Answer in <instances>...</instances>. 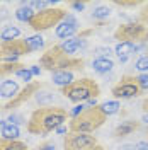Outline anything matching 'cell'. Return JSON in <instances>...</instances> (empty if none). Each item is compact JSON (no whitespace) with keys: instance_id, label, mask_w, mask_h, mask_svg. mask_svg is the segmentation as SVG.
Returning a JSON list of instances; mask_svg holds the SVG:
<instances>
[{"instance_id":"1","label":"cell","mask_w":148,"mask_h":150,"mask_svg":"<svg viewBox=\"0 0 148 150\" xmlns=\"http://www.w3.org/2000/svg\"><path fill=\"white\" fill-rule=\"evenodd\" d=\"M70 112L60 106H43L32 111L27 121V131L31 135H48L63 126Z\"/></svg>"},{"instance_id":"2","label":"cell","mask_w":148,"mask_h":150,"mask_svg":"<svg viewBox=\"0 0 148 150\" xmlns=\"http://www.w3.org/2000/svg\"><path fill=\"white\" fill-rule=\"evenodd\" d=\"M61 94L70 103L78 104V103H83V101H92L95 97H99L101 96V87L94 79L83 77V79L73 80L70 85L63 87Z\"/></svg>"},{"instance_id":"3","label":"cell","mask_w":148,"mask_h":150,"mask_svg":"<svg viewBox=\"0 0 148 150\" xmlns=\"http://www.w3.org/2000/svg\"><path fill=\"white\" fill-rule=\"evenodd\" d=\"M106 120L107 116L102 112L99 106H90V108H85L78 116L72 118L68 123V128L75 133H92V131L99 130L106 123Z\"/></svg>"},{"instance_id":"4","label":"cell","mask_w":148,"mask_h":150,"mask_svg":"<svg viewBox=\"0 0 148 150\" xmlns=\"http://www.w3.org/2000/svg\"><path fill=\"white\" fill-rule=\"evenodd\" d=\"M66 19V10L63 9H46L36 12L34 17L29 21V26L32 31L41 33V31H48L53 26H60Z\"/></svg>"},{"instance_id":"5","label":"cell","mask_w":148,"mask_h":150,"mask_svg":"<svg viewBox=\"0 0 148 150\" xmlns=\"http://www.w3.org/2000/svg\"><path fill=\"white\" fill-rule=\"evenodd\" d=\"M114 39H118L119 43H141L145 45L148 41V28L143 26L141 22H126L118 26L114 31Z\"/></svg>"},{"instance_id":"6","label":"cell","mask_w":148,"mask_h":150,"mask_svg":"<svg viewBox=\"0 0 148 150\" xmlns=\"http://www.w3.org/2000/svg\"><path fill=\"white\" fill-rule=\"evenodd\" d=\"M111 94L116 99H133L141 94V89H140L138 80L135 75H123L119 82L112 85Z\"/></svg>"},{"instance_id":"7","label":"cell","mask_w":148,"mask_h":150,"mask_svg":"<svg viewBox=\"0 0 148 150\" xmlns=\"http://www.w3.org/2000/svg\"><path fill=\"white\" fill-rule=\"evenodd\" d=\"M97 145V138L90 133L68 131L63 138V150H90Z\"/></svg>"},{"instance_id":"8","label":"cell","mask_w":148,"mask_h":150,"mask_svg":"<svg viewBox=\"0 0 148 150\" xmlns=\"http://www.w3.org/2000/svg\"><path fill=\"white\" fill-rule=\"evenodd\" d=\"M66 56H70V55H66L60 45H53V46H49L46 51L43 53L41 60H39V65H41V68H44L48 72L55 74V72L60 70V67L65 62Z\"/></svg>"},{"instance_id":"9","label":"cell","mask_w":148,"mask_h":150,"mask_svg":"<svg viewBox=\"0 0 148 150\" xmlns=\"http://www.w3.org/2000/svg\"><path fill=\"white\" fill-rule=\"evenodd\" d=\"M0 50H2V60H7V63H14L17 56L32 53V50L29 48V45H27V41H26V39L2 41Z\"/></svg>"},{"instance_id":"10","label":"cell","mask_w":148,"mask_h":150,"mask_svg":"<svg viewBox=\"0 0 148 150\" xmlns=\"http://www.w3.org/2000/svg\"><path fill=\"white\" fill-rule=\"evenodd\" d=\"M41 89V84L39 82H31V84H26V87L20 91V92L14 97V99H10V101H7V104L4 106V109H12V108H19V106H22V104L26 103V101H29L34 94L37 92Z\"/></svg>"},{"instance_id":"11","label":"cell","mask_w":148,"mask_h":150,"mask_svg":"<svg viewBox=\"0 0 148 150\" xmlns=\"http://www.w3.org/2000/svg\"><path fill=\"white\" fill-rule=\"evenodd\" d=\"M77 29H78V24H77V21H75L72 16H66L65 21H63L60 26H56V36L66 41V38L73 36L75 33H77Z\"/></svg>"},{"instance_id":"12","label":"cell","mask_w":148,"mask_h":150,"mask_svg":"<svg viewBox=\"0 0 148 150\" xmlns=\"http://www.w3.org/2000/svg\"><path fill=\"white\" fill-rule=\"evenodd\" d=\"M140 121H135V120H128V121H123L121 125H118L116 128H114V133H112V137L116 138V140H119V138H124V137H128L131 133H135V131L140 130Z\"/></svg>"},{"instance_id":"13","label":"cell","mask_w":148,"mask_h":150,"mask_svg":"<svg viewBox=\"0 0 148 150\" xmlns=\"http://www.w3.org/2000/svg\"><path fill=\"white\" fill-rule=\"evenodd\" d=\"M20 92L19 91V84L16 80H4L2 84H0V96L2 97H7V99H14L17 94Z\"/></svg>"},{"instance_id":"14","label":"cell","mask_w":148,"mask_h":150,"mask_svg":"<svg viewBox=\"0 0 148 150\" xmlns=\"http://www.w3.org/2000/svg\"><path fill=\"white\" fill-rule=\"evenodd\" d=\"M92 68L97 74H107L114 68V62L111 58H95L92 62Z\"/></svg>"},{"instance_id":"15","label":"cell","mask_w":148,"mask_h":150,"mask_svg":"<svg viewBox=\"0 0 148 150\" xmlns=\"http://www.w3.org/2000/svg\"><path fill=\"white\" fill-rule=\"evenodd\" d=\"M51 80H53L55 85H60V87L63 89V87L72 84L75 79H73V74H72V72H55L53 77H51Z\"/></svg>"},{"instance_id":"16","label":"cell","mask_w":148,"mask_h":150,"mask_svg":"<svg viewBox=\"0 0 148 150\" xmlns=\"http://www.w3.org/2000/svg\"><path fill=\"white\" fill-rule=\"evenodd\" d=\"M0 150H27V145L20 140H5L0 137Z\"/></svg>"},{"instance_id":"17","label":"cell","mask_w":148,"mask_h":150,"mask_svg":"<svg viewBox=\"0 0 148 150\" xmlns=\"http://www.w3.org/2000/svg\"><path fill=\"white\" fill-rule=\"evenodd\" d=\"M82 45H83V41H82L78 36H77V38H72V39H66V41H63L60 46L63 48V51H65L66 55L72 56V53H75V51L82 46Z\"/></svg>"},{"instance_id":"18","label":"cell","mask_w":148,"mask_h":150,"mask_svg":"<svg viewBox=\"0 0 148 150\" xmlns=\"http://www.w3.org/2000/svg\"><path fill=\"white\" fill-rule=\"evenodd\" d=\"M34 14H36V12L31 9L29 5H26V2H24V4L16 10V17H17L20 22H27V24H29V21L34 17Z\"/></svg>"},{"instance_id":"19","label":"cell","mask_w":148,"mask_h":150,"mask_svg":"<svg viewBox=\"0 0 148 150\" xmlns=\"http://www.w3.org/2000/svg\"><path fill=\"white\" fill-rule=\"evenodd\" d=\"M26 65L14 62V63H0V77H7V75H16L19 70H22Z\"/></svg>"},{"instance_id":"20","label":"cell","mask_w":148,"mask_h":150,"mask_svg":"<svg viewBox=\"0 0 148 150\" xmlns=\"http://www.w3.org/2000/svg\"><path fill=\"white\" fill-rule=\"evenodd\" d=\"M2 138H5V140H17L19 135H20V131H19V126L17 125H12V123H7L5 125V128L2 130Z\"/></svg>"},{"instance_id":"21","label":"cell","mask_w":148,"mask_h":150,"mask_svg":"<svg viewBox=\"0 0 148 150\" xmlns=\"http://www.w3.org/2000/svg\"><path fill=\"white\" fill-rule=\"evenodd\" d=\"M135 51V45L133 43H118L116 45V55L119 58H128Z\"/></svg>"},{"instance_id":"22","label":"cell","mask_w":148,"mask_h":150,"mask_svg":"<svg viewBox=\"0 0 148 150\" xmlns=\"http://www.w3.org/2000/svg\"><path fill=\"white\" fill-rule=\"evenodd\" d=\"M99 108L102 109V112L106 114V116H111V114H116V112L119 111L121 104L118 101H106V103L99 104Z\"/></svg>"},{"instance_id":"23","label":"cell","mask_w":148,"mask_h":150,"mask_svg":"<svg viewBox=\"0 0 148 150\" xmlns=\"http://www.w3.org/2000/svg\"><path fill=\"white\" fill-rule=\"evenodd\" d=\"M19 34H20V31H19L17 28L9 26V28H5L2 33H0V38H2L4 41H12V39H17Z\"/></svg>"},{"instance_id":"24","label":"cell","mask_w":148,"mask_h":150,"mask_svg":"<svg viewBox=\"0 0 148 150\" xmlns=\"http://www.w3.org/2000/svg\"><path fill=\"white\" fill-rule=\"evenodd\" d=\"M109 14H111L109 7H106V5H99V7H95V9H94L92 19H94V21H104V19L109 17Z\"/></svg>"},{"instance_id":"25","label":"cell","mask_w":148,"mask_h":150,"mask_svg":"<svg viewBox=\"0 0 148 150\" xmlns=\"http://www.w3.org/2000/svg\"><path fill=\"white\" fill-rule=\"evenodd\" d=\"M26 41H27L29 48L32 50V51H37V50H41V48L44 46V39L39 36H31V38H26Z\"/></svg>"},{"instance_id":"26","label":"cell","mask_w":148,"mask_h":150,"mask_svg":"<svg viewBox=\"0 0 148 150\" xmlns=\"http://www.w3.org/2000/svg\"><path fill=\"white\" fill-rule=\"evenodd\" d=\"M135 68L140 70L141 74H148V55L138 58V60H136V63H135Z\"/></svg>"},{"instance_id":"27","label":"cell","mask_w":148,"mask_h":150,"mask_svg":"<svg viewBox=\"0 0 148 150\" xmlns=\"http://www.w3.org/2000/svg\"><path fill=\"white\" fill-rule=\"evenodd\" d=\"M16 75H17L20 80H24L26 84H31V82H32V80H31V79H32V74H31V70H29L27 67H24L22 70H19Z\"/></svg>"},{"instance_id":"28","label":"cell","mask_w":148,"mask_h":150,"mask_svg":"<svg viewBox=\"0 0 148 150\" xmlns=\"http://www.w3.org/2000/svg\"><path fill=\"white\" fill-rule=\"evenodd\" d=\"M136 80H138V85H140V89H141V92L148 91V74L136 75Z\"/></svg>"},{"instance_id":"29","label":"cell","mask_w":148,"mask_h":150,"mask_svg":"<svg viewBox=\"0 0 148 150\" xmlns=\"http://www.w3.org/2000/svg\"><path fill=\"white\" fill-rule=\"evenodd\" d=\"M114 5H118V7H130V9H135V7H138L141 5V2H124V0H116L114 2Z\"/></svg>"},{"instance_id":"30","label":"cell","mask_w":148,"mask_h":150,"mask_svg":"<svg viewBox=\"0 0 148 150\" xmlns=\"http://www.w3.org/2000/svg\"><path fill=\"white\" fill-rule=\"evenodd\" d=\"M140 22H141L143 26H148V4L141 9V12H140Z\"/></svg>"},{"instance_id":"31","label":"cell","mask_w":148,"mask_h":150,"mask_svg":"<svg viewBox=\"0 0 148 150\" xmlns=\"http://www.w3.org/2000/svg\"><path fill=\"white\" fill-rule=\"evenodd\" d=\"M95 53L99 55V58H109L111 50L109 48H95Z\"/></svg>"},{"instance_id":"32","label":"cell","mask_w":148,"mask_h":150,"mask_svg":"<svg viewBox=\"0 0 148 150\" xmlns=\"http://www.w3.org/2000/svg\"><path fill=\"white\" fill-rule=\"evenodd\" d=\"M9 121L12 123V125H22V123H26V120H24L22 116H19V114H12L9 118Z\"/></svg>"},{"instance_id":"33","label":"cell","mask_w":148,"mask_h":150,"mask_svg":"<svg viewBox=\"0 0 148 150\" xmlns=\"http://www.w3.org/2000/svg\"><path fill=\"white\" fill-rule=\"evenodd\" d=\"M85 5H87L85 2H70V7H72V9H75V10H78V12L85 9Z\"/></svg>"},{"instance_id":"34","label":"cell","mask_w":148,"mask_h":150,"mask_svg":"<svg viewBox=\"0 0 148 150\" xmlns=\"http://www.w3.org/2000/svg\"><path fill=\"white\" fill-rule=\"evenodd\" d=\"M34 150H56L55 149V145H53V143H41V145H39V147H36V149Z\"/></svg>"},{"instance_id":"35","label":"cell","mask_w":148,"mask_h":150,"mask_svg":"<svg viewBox=\"0 0 148 150\" xmlns=\"http://www.w3.org/2000/svg\"><path fill=\"white\" fill-rule=\"evenodd\" d=\"M135 149L136 150H148V142H138L135 145Z\"/></svg>"},{"instance_id":"36","label":"cell","mask_w":148,"mask_h":150,"mask_svg":"<svg viewBox=\"0 0 148 150\" xmlns=\"http://www.w3.org/2000/svg\"><path fill=\"white\" fill-rule=\"evenodd\" d=\"M29 70H31L32 77H34V75H39V74H41V67H37V65H31V67H29Z\"/></svg>"},{"instance_id":"37","label":"cell","mask_w":148,"mask_h":150,"mask_svg":"<svg viewBox=\"0 0 148 150\" xmlns=\"http://www.w3.org/2000/svg\"><path fill=\"white\" fill-rule=\"evenodd\" d=\"M141 109H143L145 114H148V97L147 99H143V103H141Z\"/></svg>"},{"instance_id":"38","label":"cell","mask_w":148,"mask_h":150,"mask_svg":"<svg viewBox=\"0 0 148 150\" xmlns=\"http://www.w3.org/2000/svg\"><path fill=\"white\" fill-rule=\"evenodd\" d=\"M118 150H136V149H135V145H130V143H126V145H121Z\"/></svg>"},{"instance_id":"39","label":"cell","mask_w":148,"mask_h":150,"mask_svg":"<svg viewBox=\"0 0 148 150\" xmlns=\"http://www.w3.org/2000/svg\"><path fill=\"white\" fill-rule=\"evenodd\" d=\"M5 125H7V121H4V120H0V133H2V130L5 128Z\"/></svg>"},{"instance_id":"40","label":"cell","mask_w":148,"mask_h":150,"mask_svg":"<svg viewBox=\"0 0 148 150\" xmlns=\"http://www.w3.org/2000/svg\"><path fill=\"white\" fill-rule=\"evenodd\" d=\"M90 150H106V149H104V147H101V145H95V147H94V149H90Z\"/></svg>"},{"instance_id":"41","label":"cell","mask_w":148,"mask_h":150,"mask_svg":"<svg viewBox=\"0 0 148 150\" xmlns=\"http://www.w3.org/2000/svg\"><path fill=\"white\" fill-rule=\"evenodd\" d=\"M56 131H58V133H65V126H60V128H58V130H56Z\"/></svg>"},{"instance_id":"42","label":"cell","mask_w":148,"mask_h":150,"mask_svg":"<svg viewBox=\"0 0 148 150\" xmlns=\"http://www.w3.org/2000/svg\"><path fill=\"white\" fill-rule=\"evenodd\" d=\"M145 133H147V137H148V125H147V130H145Z\"/></svg>"},{"instance_id":"43","label":"cell","mask_w":148,"mask_h":150,"mask_svg":"<svg viewBox=\"0 0 148 150\" xmlns=\"http://www.w3.org/2000/svg\"><path fill=\"white\" fill-rule=\"evenodd\" d=\"M0 60H2V50H0Z\"/></svg>"}]
</instances>
